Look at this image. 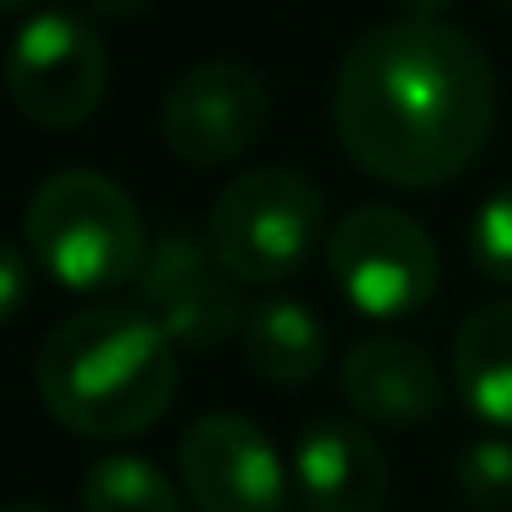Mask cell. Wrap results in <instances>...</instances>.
Masks as SVG:
<instances>
[{"mask_svg": "<svg viewBox=\"0 0 512 512\" xmlns=\"http://www.w3.org/2000/svg\"><path fill=\"white\" fill-rule=\"evenodd\" d=\"M332 126L357 171L427 191L482 156L497 126V71L467 31L437 16H397L347 46Z\"/></svg>", "mask_w": 512, "mask_h": 512, "instance_id": "cell-1", "label": "cell"}, {"mask_svg": "<svg viewBox=\"0 0 512 512\" xmlns=\"http://www.w3.org/2000/svg\"><path fill=\"white\" fill-rule=\"evenodd\" d=\"M176 342L141 307H91L66 317L36 357V392L46 412L96 442L156 427L176 397Z\"/></svg>", "mask_w": 512, "mask_h": 512, "instance_id": "cell-2", "label": "cell"}, {"mask_svg": "<svg viewBox=\"0 0 512 512\" xmlns=\"http://www.w3.org/2000/svg\"><path fill=\"white\" fill-rule=\"evenodd\" d=\"M26 246L66 292H116L151 251L131 191L101 171L46 176L26 206Z\"/></svg>", "mask_w": 512, "mask_h": 512, "instance_id": "cell-3", "label": "cell"}, {"mask_svg": "<svg viewBox=\"0 0 512 512\" xmlns=\"http://www.w3.org/2000/svg\"><path fill=\"white\" fill-rule=\"evenodd\" d=\"M327 226L322 186L297 166H251L206 211V246L241 287H277L307 267Z\"/></svg>", "mask_w": 512, "mask_h": 512, "instance_id": "cell-4", "label": "cell"}, {"mask_svg": "<svg viewBox=\"0 0 512 512\" xmlns=\"http://www.w3.org/2000/svg\"><path fill=\"white\" fill-rule=\"evenodd\" d=\"M327 272L347 307L372 322H402L437 297L442 256L417 216L397 206H357L327 236Z\"/></svg>", "mask_w": 512, "mask_h": 512, "instance_id": "cell-5", "label": "cell"}, {"mask_svg": "<svg viewBox=\"0 0 512 512\" xmlns=\"http://www.w3.org/2000/svg\"><path fill=\"white\" fill-rule=\"evenodd\" d=\"M111 61L106 41L76 11L31 16L6 51V96L16 111L46 131L86 126L106 101Z\"/></svg>", "mask_w": 512, "mask_h": 512, "instance_id": "cell-6", "label": "cell"}, {"mask_svg": "<svg viewBox=\"0 0 512 512\" xmlns=\"http://www.w3.org/2000/svg\"><path fill=\"white\" fill-rule=\"evenodd\" d=\"M272 126V86L262 71L216 56L196 61L161 101V141L196 171L231 166Z\"/></svg>", "mask_w": 512, "mask_h": 512, "instance_id": "cell-7", "label": "cell"}, {"mask_svg": "<svg viewBox=\"0 0 512 512\" xmlns=\"http://www.w3.org/2000/svg\"><path fill=\"white\" fill-rule=\"evenodd\" d=\"M236 277L216 262V251L171 226L151 241L146 262H141V277H136V307L176 342V347H196V352H211L231 337H241V322H246V307L236 297Z\"/></svg>", "mask_w": 512, "mask_h": 512, "instance_id": "cell-8", "label": "cell"}, {"mask_svg": "<svg viewBox=\"0 0 512 512\" xmlns=\"http://www.w3.org/2000/svg\"><path fill=\"white\" fill-rule=\"evenodd\" d=\"M176 472L196 512H282L287 467L251 417L206 412L176 442Z\"/></svg>", "mask_w": 512, "mask_h": 512, "instance_id": "cell-9", "label": "cell"}, {"mask_svg": "<svg viewBox=\"0 0 512 512\" xmlns=\"http://www.w3.org/2000/svg\"><path fill=\"white\" fill-rule=\"evenodd\" d=\"M292 482L307 512H382L392 492V462L367 427L347 417H317L297 437Z\"/></svg>", "mask_w": 512, "mask_h": 512, "instance_id": "cell-10", "label": "cell"}, {"mask_svg": "<svg viewBox=\"0 0 512 512\" xmlns=\"http://www.w3.org/2000/svg\"><path fill=\"white\" fill-rule=\"evenodd\" d=\"M337 382L347 407L377 427H422L447 402L437 362L407 337H362L342 357Z\"/></svg>", "mask_w": 512, "mask_h": 512, "instance_id": "cell-11", "label": "cell"}, {"mask_svg": "<svg viewBox=\"0 0 512 512\" xmlns=\"http://www.w3.org/2000/svg\"><path fill=\"white\" fill-rule=\"evenodd\" d=\"M452 382L487 427L512 437V302H487L457 327Z\"/></svg>", "mask_w": 512, "mask_h": 512, "instance_id": "cell-12", "label": "cell"}, {"mask_svg": "<svg viewBox=\"0 0 512 512\" xmlns=\"http://www.w3.org/2000/svg\"><path fill=\"white\" fill-rule=\"evenodd\" d=\"M246 367L272 387H307L327 362V332L297 297H267L241 322Z\"/></svg>", "mask_w": 512, "mask_h": 512, "instance_id": "cell-13", "label": "cell"}, {"mask_svg": "<svg viewBox=\"0 0 512 512\" xmlns=\"http://www.w3.org/2000/svg\"><path fill=\"white\" fill-rule=\"evenodd\" d=\"M81 512H186L171 477L131 452L101 457L81 477Z\"/></svg>", "mask_w": 512, "mask_h": 512, "instance_id": "cell-14", "label": "cell"}, {"mask_svg": "<svg viewBox=\"0 0 512 512\" xmlns=\"http://www.w3.org/2000/svg\"><path fill=\"white\" fill-rule=\"evenodd\" d=\"M457 492L477 512H507L512 507V442L502 432L477 437L457 452Z\"/></svg>", "mask_w": 512, "mask_h": 512, "instance_id": "cell-15", "label": "cell"}, {"mask_svg": "<svg viewBox=\"0 0 512 512\" xmlns=\"http://www.w3.org/2000/svg\"><path fill=\"white\" fill-rule=\"evenodd\" d=\"M467 251H472V267L487 282L512 287V186L492 191L477 206L472 231H467Z\"/></svg>", "mask_w": 512, "mask_h": 512, "instance_id": "cell-16", "label": "cell"}, {"mask_svg": "<svg viewBox=\"0 0 512 512\" xmlns=\"http://www.w3.org/2000/svg\"><path fill=\"white\" fill-rule=\"evenodd\" d=\"M31 297V262L26 251L0 231V327H6Z\"/></svg>", "mask_w": 512, "mask_h": 512, "instance_id": "cell-17", "label": "cell"}, {"mask_svg": "<svg viewBox=\"0 0 512 512\" xmlns=\"http://www.w3.org/2000/svg\"><path fill=\"white\" fill-rule=\"evenodd\" d=\"M151 6V0H86V11L101 16V21H131Z\"/></svg>", "mask_w": 512, "mask_h": 512, "instance_id": "cell-18", "label": "cell"}, {"mask_svg": "<svg viewBox=\"0 0 512 512\" xmlns=\"http://www.w3.org/2000/svg\"><path fill=\"white\" fill-rule=\"evenodd\" d=\"M392 6H402L407 16H437V11L452 6V0H392Z\"/></svg>", "mask_w": 512, "mask_h": 512, "instance_id": "cell-19", "label": "cell"}, {"mask_svg": "<svg viewBox=\"0 0 512 512\" xmlns=\"http://www.w3.org/2000/svg\"><path fill=\"white\" fill-rule=\"evenodd\" d=\"M26 6H36V0H0V16H6V11H26Z\"/></svg>", "mask_w": 512, "mask_h": 512, "instance_id": "cell-20", "label": "cell"}, {"mask_svg": "<svg viewBox=\"0 0 512 512\" xmlns=\"http://www.w3.org/2000/svg\"><path fill=\"white\" fill-rule=\"evenodd\" d=\"M0 512H51V507H31V502H21V507H0Z\"/></svg>", "mask_w": 512, "mask_h": 512, "instance_id": "cell-21", "label": "cell"}, {"mask_svg": "<svg viewBox=\"0 0 512 512\" xmlns=\"http://www.w3.org/2000/svg\"><path fill=\"white\" fill-rule=\"evenodd\" d=\"M502 6H507V11H512V0H502Z\"/></svg>", "mask_w": 512, "mask_h": 512, "instance_id": "cell-22", "label": "cell"}]
</instances>
